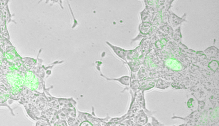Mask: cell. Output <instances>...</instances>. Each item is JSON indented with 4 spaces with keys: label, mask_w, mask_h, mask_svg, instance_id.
Returning <instances> with one entry per match:
<instances>
[{
    "label": "cell",
    "mask_w": 219,
    "mask_h": 126,
    "mask_svg": "<svg viewBox=\"0 0 219 126\" xmlns=\"http://www.w3.org/2000/svg\"><path fill=\"white\" fill-rule=\"evenodd\" d=\"M166 65L171 70L175 71L180 70L182 69V65L177 60L169 58L166 61Z\"/></svg>",
    "instance_id": "obj_1"
}]
</instances>
